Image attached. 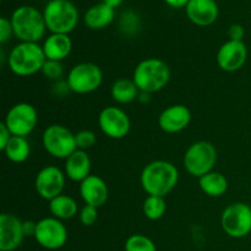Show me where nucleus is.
<instances>
[{"mask_svg":"<svg viewBox=\"0 0 251 251\" xmlns=\"http://www.w3.org/2000/svg\"><path fill=\"white\" fill-rule=\"evenodd\" d=\"M179 181V171L172 162L164 159L150 162L140 176V184L147 195L166 198L176 189Z\"/></svg>","mask_w":251,"mask_h":251,"instance_id":"f257e3e1","label":"nucleus"},{"mask_svg":"<svg viewBox=\"0 0 251 251\" xmlns=\"http://www.w3.org/2000/svg\"><path fill=\"white\" fill-rule=\"evenodd\" d=\"M171 76V69L166 61L158 58H146L135 66L132 80L140 92L152 95L167 87Z\"/></svg>","mask_w":251,"mask_h":251,"instance_id":"f03ea898","label":"nucleus"},{"mask_svg":"<svg viewBox=\"0 0 251 251\" xmlns=\"http://www.w3.org/2000/svg\"><path fill=\"white\" fill-rule=\"evenodd\" d=\"M46 60L41 44L20 42L10 51L7 56V66L14 75L19 77H29L41 73Z\"/></svg>","mask_w":251,"mask_h":251,"instance_id":"7ed1b4c3","label":"nucleus"},{"mask_svg":"<svg viewBox=\"0 0 251 251\" xmlns=\"http://www.w3.org/2000/svg\"><path fill=\"white\" fill-rule=\"evenodd\" d=\"M14 36L20 42L38 43L47 31L43 12L31 5L16 7L10 17Z\"/></svg>","mask_w":251,"mask_h":251,"instance_id":"20e7f679","label":"nucleus"},{"mask_svg":"<svg viewBox=\"0 0 251 251\" xmlns=\"http://www.w3.org/2000/svg\"><path fill=\"white\" fill-rule=\"evenodd\" d=\"M47 29L50 33L69 34L78 24V9L70 0H49L43 10Z\"/></svg>","mask_w":251,"mask_h":251,"instance_id":"39448f33","label":"nucleus"},{"mask_svg":"<svg viewBox=\"0 0 251 251\" xmlns=\"http://www.w3.org/2000/svg\"><path fill=\"white\" fill-rule=\"evenodd\" d=\"M217 150L210 141H196L186 149L183 157L185 171L194 178H201L213 171L217 163Z\"/></svg>","mask_w":251,"mask_h":251,"instance_id":"423d86ee","label":"nucleus"},{"mask_svg":"<svg viewBox=\"0 0 251 251\" xmlns=\"http://www.w3.org/2000/svg\"><path fill=\"white\" fill-rule=\"evenodd\" d=\"M70 92L76 95H90L100 87L103 82V71L97 64L83 61L74 65L66 76Z\"/></svg>","mask_w":251,"mask_h":251,"instance_id":"0eeeda50","label":"nucleus"},{"mask_svg":"<svg viewBox=\"0 0 251 251\" xmlns=\"http://www.w3.org/2000/svg\"><path fill=\"white\" fill-rule=\"evenodd\" d=\"M42 145L49 156L64 161L77 150L75 134L61 124H51L44 129Z\"/></svg>","mask_w":251,"mask_h":251,"instance_id":"6e6552de","label":"nucleus"},{"mask_svg":"<svg viewBox=\"0 0 251 251\" xmlns=\"http://www.w3.org/2000/svg\"><path fill=\"white\" fill-rule=\"evenodd\" d=\"M221 227L230 238L240 239L251 233V206L245 202H233L221 215Z\"/></svg>","mask_w":251,"mask_h":251,"instance_id":"1a4fd4ad","label":"nucleus"},{"mask_svg":"<svg viewBox=\"0 0 251 251\" xmlns=\"http://www.w3.org/2000/svg\"><path fill=\"white\" fill-rule=\"evenodd\" d=\"M2 123L12 136L27 137L34 131L38 124V112L31 103H16L7 110Z\"/></svg>","mask_w":251,"mask_h":251,"instance_id":"9d476101","label":"nucleus"},{"mask_svg":"<svg viewBox=\"0 0 251 251\" xmlns=\"http://www.w3.org/2000/svg\"><path fill=\"white\" fill-rule=\"evenodd\" d=\"M34 240L47 250L61 249L66 244L69 238L68 228L63 221L49 216L37 222Z\"/></svg>","mask_w":251,"mask_h":251,"instance_id":"9b49d317","label":"nucleus"},{"mask_svg":"<svg viewBox=\"0 0 251 251\" xmlns=\"http://www.w3.org/2000/svg\"><path fill=\"white\" fill-rule=\"evenodd\" d=\"M97 122L100 131L113 140L124 139L131 129V120L127 113L117 105L103 108L98 114Z\"/></svg>","mask_w":251,"mask_h":251,"instance_id":"f8f14e48","label":"nucleus"},{"mask_svg":"<svg viewBox=\"0 0 251 251\" xmlns=\"http://www.w3.org/2000/svg\"><path fill=\"white\" fill-rule=\"evenodd\" d=\"M65 183L66 176L63 169L56 166H46L39 169L34 178V189L39 198L49 202L63 194Z\"/></svg>","mask_w":251,"mask_h":251,"instance_id":"ddd939ff","label":"nucleus"},{"mask_svg":"<svg viewBox=\"0 0 251 251\" xmlns=\"http://www.w3.org/2000/svg\"><path fill=\"white\" fill-rule=\"evenodd\" d=\"M248 60V48L244 42L230 41L222 44L216 54V61L221 70L235 73L245 65Z\"/></svg>","mask_w":251,"mask_h":251,"instance_id":"4468645a","label":"nucleus"},{"mask_svg":"<svg viewBox=\"0 0 251 251\" xmlns=\"http://www.w3.org/2000/svg\"><path fill=\"white\" fill-rule=\"evenodd\" d=\"M25 238L24 221L12 213L0 215V251H15Z\"/></svg>","mask_w":251,"mask_h":251,"instance_id":"2eb2a0df","label":"nucleus"},{"mask_svg":"<svg viewBox=\"0 0 251 251\" xmlns=\"http://www.w3.org/2000/svg\"><path fill=\"white\" fill-rule=\"evenodd\" d=\"M190 109L184 104H173L162 110L158 117V126L167 134H178L191 123Z\"/></svg>","mask_w":251,"mask_h":251,"instance_id":"dca6fc26","label":"nucleus"},{"mask_svg":"<svg viewBox=\"0 0 251 251\" xmlns=\"http://www.w3.org/2000/svg\"><path fill=\"white\" fill-rule=\"evenodd\" d=\"M80 195L85 205L100 208L105 205L109 199V188L100 176L91 174L78 185Z\"/></svg>","mask_w":251,"mask_h":251,"instance_id":"f3484780","label":"nucleus"},{"mask_svg":"<svg viewBox=\"0 0 251 251\" xmlns=\"http://www.w3.org/2000/svg\"><path fill=\"white\" fill-rule=\"evenodd\" d=\"M185 11L188 19L194 25L207 27L217 21L220 7L216 0H189Z\"/></svg>","mask_w":251,"mask_h":251,"instance_id":"a211bd4d","label":"nucleus"},{"mask_svg":"<svg viewBox=\"0 0 251 251\" xmlns=\"http://www.w3.org/2000/svg\"><path fill=\"white\" fill-rule=\"evenodd\" d=\"M91 168H92V162H91L87 151L76 150L73 154H70L65 159L64 173H65L66 178L70 179L71 181L81 183L88 176H91Z\"/></svg>","mask_w":251,"mask_h":251,"instance_id":"6ab92c4d","label":"nucleus"},{"mask_svg":"<svg viewBox=\"0 0 251 251\" xmlns=\"http://www.w3.org/2000/svg\"><path fill=\"white\" fill-rule=\"evenodd\" d=\"M42 48L47 60L63 61L70 55L73 50V41L69 34L50 33L46 37Z\"/></svg>","mask_w":251,"mask_h":251,"instance_id":"aec40b11","label":"nucleus"},{"mask_svg":"<svg viewBox=\"0 0 251 251\" xmlns=\"http://www.w3.org/2000/svg\"><path fill=\"white\" fill-rule=\"evenodd\" d=\"M115 19V10L104 2H98L86 10L83 15V24L87 28L97 31L109 26Z\"/></svg>","mask_w":251,"mask_h":251,"instance_id":"412c9836","label":"nucleus"},{"mask_svg":"<svg viewBox=\"0 0 251 251\" xmlns=\"http://www.w3.org/2000/svg\"><path fill=\"white\" fill-rule=\"evenodd\" d=\"M199 186L205 195L210 198H221L228 190V179L225 174L212 171L199 178Z\"/></svg>","mask_w":251,"mask_h":251,"instance_id":"4be33fe9","label":"nucleus"},{"mask_svg":"<svg viewBox=\"0 0 251 251\" xmlns=\"http://www.w3.org/2000/svg\"><path fill=\"white\" fill-rule=\"evenodd\" d=\"M140 93L132 78H118L110 87V96L118 104H129L139 100Z\"/></svg>","mask_w":251,"mask_h":251,"instance_id":"5701e85b","label":"nucleus"},{"mask_svg":"<svg viewBox=\"0 0 251 251\" xmlns=\"http://www.w3.org/2000/svg\"><path fill=\"white\" fill-rule=\"evenodd\" d=\"M49 212L53 217L58 218L60 221L71 220L78 213V205L71 196L61 194L56 196L53 200L49 201Z\"/></svg>","mask_w":251,"mask_h":251,"instance_id":"b1692460","label":"nucleus"},{"mask_svg":"<svg viewBox=\"0 0 251 251\" xmlns=\"http://www.w3.org/2000/svg\"><path fill=\"white\" fill-rule=\"evenodd\" d=\"M2 152H4L5 157L10 162L21 164L29 158L31 146H29V142L27 140V137L12 136L9 144L6 145V147L2 150Z\"/></svg>","mask_w":251,"mask_h":251,"instance_id":"393cba45","label":"nucleus"},{"mask_svg":"<svg viewBox=\"0 0 251 251\" xmlns=\"http://www.w3.org/2000/svg\"><path fill=\"white\" fill-rule=\"evenodd\" d=\"M144 216L150 221H158L164 217L167 212V202L161 196L147 195L142 203Z\"/></svg>","mask_w":251,"mask_h":251,"instance_id":"a878e982","label":"nucleus"},{"mask_svg":"<svg viewBox=\"0 0 251 251\" xmlns=\"http://www.w3.org/2000/svg\"><path fill=\"white\" fill-rule=\"evenodd\" d=\"M125 251H157V247L151 238L144 234H132L126 239Z\"/></svg>","mask_w":251,"mask_h":251,"instance_id":"bb28decb","label":"nucleus"},{"mask_svg":"<svg viewBox=\"0 0 251 251\" xmlns=\"http://www.w3.org/2000/svg\"><path fill=\"white\" fill-rule=\"evenodd\" d=\"M120 28L126 34H135L140 28V19L134 11H125L120 17Z\"/></svg>","mask_w":251,"mask_h":251,"instance_id":"cd10ccee","label":"nucleus"},{"mask_svg":"<svg viewBox=\"0 0 251 251\" xmlns=\"http://www.w3.org/2000/svg\"><path fill=\"white\" fill-rule=\"evenodd\" d=\"M76 140V147L77 150H82V151H88L92 149L97 142V135L92 131V130H81V131L75 134Z\"/></svg>","mask_w":251,"mask_h":251,"instance_id":"c85d7f7f","label":"nucleus"},{"mask_svg":"<svg viewBox=\"0 0 251 251\" xmlns=\"http://www.w3.org/2000/svg\"><path fill=\"white\" fill-rule=\"evenodd\" d=\"M47 78L53 81H60L64 75V66L61 61H54V60H46L43 69L41 71Z\"/></svg>","mask_w":251,"mask_h":251,"instance_id":"c756f323","label":"nucleus"},{"mask_svg":"<svg viewBox=\"0 0 251 251\" xmlns=\"http://www.w3.org/2000/svg\"><path fill=\"white\" fill-rule=\"evenodd\" d=\"M78 218L85 227H91L98 220V208L95 206L85 205L78 212Z\"/></svg>","mask_w":251,"mask_h":251,"instance_id":"7c9ffc66","label":"nucleus"},{"mask_svg":"<svg viewBox=\"0 0 251 251\" xmlns=\"http://www.w3.org/2000/svg\"><path fill=\"white\" fill-rule=\"evenodd\" d=\"M14 36V29L10 19L7 17H1L0 19V43L4 44Z\"/></svg>","mask_w":251,"mask_h":251,"instance_id":"2f4dec72","label":"nucleus"},{"mask_svg":"<svg viewBox=\"0 0 251 251\" xmlns=\"http://www.w3.org/2000/svg\"><path fill=\"white\" fill-rule=\"evenodd\" d=\"M228 37L230 41H238V42H244L245 37V28L243 25L240 24H233L230 25L228 28Z\"/></svg>","mask_w":251,"mask_h":251,"instance_id":"473e14b6","label":"nucleus"},{"mask_svg":"<svg viewBox=\"0 0 251 251\" xmlns=\"http://www.w3.org/2000/svg\"><path fill=\"white\" fill-rule=\"evenodd\" d=\"M12 135L9 131V129L6 127V125L4 123L0 124V150H4L6 147V145L9 144V141L11 140Z\"/></svg>","mask_w":251,"mask_h":251,"instance_id":"72a5a7b5","label":"nucleus"},{"mask_svg":"<svg viewBox=\"0 0 251 251\" xmlns=\"http://www.w3.org/2000/svg\"><path fill=\"white\" fill-rule=\"evenodd\" d=\"M36 228H37V222H33V221H24L25 237H34Z\"/></svg>","mask_w":251,"mask_h":251,"instance_id":"f704fd0d","label":"nucleus"},{"mask_svg":"<svg viewBox=\"0 0 251 251\" xmlns=\"http://www.w3.org/2000/svg\"><path fill=\"white\" fill-rule=\"evenodd\" d=\"M167 5L174 9H180V7H185L188 5L189 0H164Z\"/></svg>","mask_w":251,"mask_h":251,"instance_id":"c9c22d12","label":"nucleus"},{"mask_svg":"<svg viewBox=\"0 0 251 251\" xmlns=\"http://www.w3.org/2000/svg\"><path fill=\"white\" fill-rule=\"evenodd\" d=\"M123 1H124V0H103V2H104V4H107L108 6H110L112 7V9H117V7H119L120 5L123 4Z\"/></svg>","mask_w":251,"mask_h":251,"instance_id":"e433bc0d","label":"nucleus"}]
</instances>
